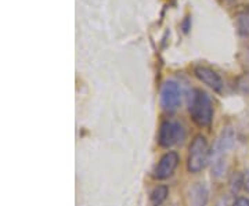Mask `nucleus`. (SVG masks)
Returning a JSON list of instances; mask_svg holds the SVG:
<instances>
[{
  "label": "nucleus",
  "mask_w": 249,
  "mask_h": 206,
  "mask_svg": "<svg viewBox=\"0 0 249 206\" xmlns=\"http://www.w3.org/2000/svg\"><path fill=\"white\" fill-rule=\"evenodd\" d=\"M190 115L193 122L199 127H211L213 122V104L211 97L202 90H193V94L190 97Z\"/></svg>",
  "instance_id": "1"
},
{
  "label": "nucleus",
  "mask_w": 249,
  "mask_h": 206,
  "mask_svg": "<svg viewBox=\"0 0 249 206\" xmlns=\"http://www.w3.org/2000/svg\"><path fill=\"white\" fill-rule=\"evenodd\" d=\"M234 141H235V133L232 127L230 126L224 127L214 144L213 153H212V173L214 177H222L226 171V155L234 147Z\"/></svg>",
  "instance_id": "2"
},
{
  "label": "nucleus",
  "mask_w": 249,
  "mask_h": 206,
  "mask_svg": "<svg viewBox=\"0 0 249 206\" xmlns=\"http://www.w3.org/2000/svg\"><path fill=\"white\" fill-rule=\"evenodd\" d=\"M209 162V147L204 136L194 137L188 150L187 169L190 173H199Z\"/></svg>",
  "instance_id": "3"
},
{
  "label": "nucleus",
  "mask_w": 249,
  "mask_h": 206,
  "mask_svg": "<svg viewBox=\"0 0 249 206\" xmlns=\"http://www.w3.org/2000/svg\"><path fill=\"white\" fill-rule=\"evenodd\" d=\"M184 138H186L184 127L178 122H172V120L162 122L160 127V135H158V143L160 147L169 148L172 145L183 143Z\"/></svg>",
  "instance_id": "4"
},
{
  "label": "nucleus",
  "mask_w": 249,
  "mask_h": 206,
  "mask_svg": "<svg viewBox=\"0 0 249 206\" xmlns=\"http://www.w3.org/2000/svg\"><path fill=\"white\" fill-rule=\"evenodd\" d=\"M181 103V89L176 82L168 81L160 90V105L166 112H175Z\"/></svg>",
  "instance_id": "5"
},
{
  "label": "nucleus",
  "mask_w": 249,
  "mask_h": 206,
  "mask_svg": "<svg viewBox=\"0 0 249 206\" xmlns=\"http://www.w3.org/2000/svg\"><path fill=\"white\" fill-rule=\"evenodd\" d=\"M178 161H180V158H178V153H175V151H169L165 155H162V158L154 171V177L158 180H165L170 177L176 171Z\"/></svg>",
  "instance_id": "6"
},
{
  "label": "nucleus",
  "mask_w": 249,
  "mask_h": 206,
  "mask_svg": "<svg viewBox=\"0 0 249 206\" xmlns=\"http://www.w3.org/2000/svg\"><path fill=\"white\" fill-rule=\"evenodd\" d=\"M194 75L196 76L198 81H201L208 87H211L214 91L220 93L223 89V81L220 75L216 71H213L209 67H204V65H198L194 68Z\"/></svg>",
  "instance_id": "7"
},
{
  "label": "nucleus",
  "mask_w": 249,
  "mask_h": 206,
  "mask_svg": "<svg viewBox=\"0 0 249 206\" xmlns=\"http://www.w3.org/2000/svg\"><path fill=\"white\" fill-rule=\"evenodd\" d=\"M209 199V191L204 183H196L190 189V204L191 206H206Z\"/></svg>",
  "instance_id": "8"
},
{
  "label": "nucleus",
  "mask_w": 249,
  "mask_h": 206,
  "mask_svg": "<svg viewBox=\"0 0 249 206\" xmlns=\"http://www.w3.org/2000/svg\"><path fill=\"white\" fill-rule=\"evenodd\" d=\"M168 195H169V189L166 186H158V187L152 189L150 199H151L152 205L160 206L168 198Z\"/></svg>",
  "instance_id": "9"
},
{
  "label": "nucleus",
  "mask_w": 249,
  "mask_h": 206,
  "mask_svg": "<svg viewBox=\"0 0 249 206\" xmlns=\"http://www.w3.org/2000/svg\"><path fill=\"white\" fill-rule=\"evenodd\" d=\"M237 29L244 37H249V11H241L237 16Z\"/></svg>",
  "instance_id": "10"
},
{
  "label": "nucleus",
  "mask_w": 249,
  "mask_h": 206,
  "mask_svg": "<svg viewBox=\"0 0 249 206\" xmlns=\"http://www.w3.org/2000/svg\"><path fill=\"white\" fill-rule=\"evenodd\" d=\"M237 89L240 90L242 94L249 96V72L242 73L237 79Z\"/></svg>",
  "instance_id": "11"
},
{
  "label": "nucleus",
  "mask_w": 249,
  "mask_h": 206,
  "mask_svg": "<svg viewBox=\"0 0 249 206\" xmlns=\"http://www.w3.org/2000/svg\"><path fill=\"white\" fill-rule=\"evenodd\" d=\"M241 187H244V177H242V174L241 173H234L231 176V179H230V189H231V192H238L240 191Z\"/></svg>",
  "instance_id": "12"
},
{
  "label": "nucleus",
  "mask_w": 249,
  "mask_h": 206,
  "mask_svg": "<svg viewBox=\"0 0 249 206\" xmlns=\"http://www.w3.org/2000/svg\"><path fill=\"white\" fill-rule=\"evenodd\" d=\"M181 29H183L184 34H188V32H190V29H191V18H190V16H187V17L184 18V21H183V24H181Z\"/></svg>",
  "instance_id": "13"
},
{
  "label": "nucleus",
  "mask_w": 249,
  "mask_h": 206,
  "mask_svg": "<svg viewBox=\"0 0 249 206\" xmlns=\"http://www.w3.org/2000/svg\"><path fill=\"white\" fill-rule=\"evenodd\" d=\"M232 206H249V199L245 197L237 198V199L234 201Z\"/></svg>",
  "instance_id": "14"
},
{
  "label": "nucleus",
  "mask_w": 249,
  "mask_h": 206,
  "mask_svg": "<svg viewBox=\"0 0 249 206\" xmlns=\"http://www.w3.org/2000/svg\"><path fill=\"white\" fill-rule=\"evenodd\" d=\"M244 189L249 192V171L247 172V174L244 176Z\"/></svg>",
  "instance_id": "15"
},
{
  "label": "nucleus",
  "mask_w": 249,
  "mask_h": 206,
  "mask_svg": "<svg viewBox=\"0 0 249 206\" xmlns=\"http://www.w3.org/2000/svg\"><path fill=\"white\" fill-rule=\"evenodd\" d=\"M217 206H227V204H226V201L223 199L222 202H219V204H217Z\"/></svg>",
  "instance_id": "16"
},
{
  "label": "nucleus",
  "mask_w": 249,
  "mask_h": 206,
  "mask_svg": "<svg viewBox=\"0 0 249 206\" xmlns=\"http://www.w3.org/2000/svg\"><path fill=\"white\" fill-rule=\"evenodd\" d=\"M223 3H234L235 0H222Z\"/></svg>",
  "instance_id": "17"
}]
</instances>
